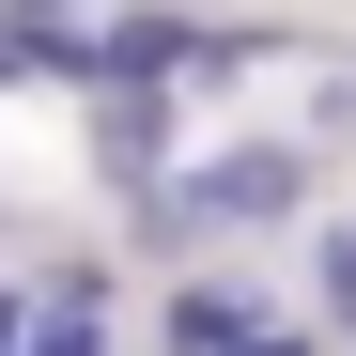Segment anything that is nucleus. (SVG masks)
<instances>
[{"instance_id":"f03ea898","label":"nucleus","mask_w":356,"mask_h":356,"mask_svg":"<svg viewBox=\"0 0 356 356\" xmlns=\"http://www.w3.org/2000/svg\"><path fill=\"white\" fill-rule=\"evenodd\" d=\"M248 325H264V310H248L232 279H202V294H170V356H232Z\"/></svg>"},{"instance_id":"20e7f679","label":"nucleus","mask_w":356,"mask_h":356,"mask_svg":"<svg viewBox=\"0 0 356 356\" xmlns=\"http://www.w3.org/2000/svg\"><path fill=\"white\" fill-rule=\"evenodd\" d=\"M232 356H325V341H294V325H248V341H232Z\"/></svg>"},{"instance_id":"7ed1b4c3","label":"nucleus","mask_w":356,"mask_h":356,"mask_svg":"<svg viewBox=\"0 0 356 356\" xmlns=\"http://www.w3.org/2000/svg\"><path fill=\"white\" fill-rule=\"evenodd\" d=\"M325 310L356 325V232H325Z\"/></svg>"},{"instance_id":"f257e3e1","label":"nucleus","mask_w":356,"mask_h":356,"mask_svg":"<svg viewBox=\"0 0 356 356\" xmlns=\"http://www.w3.org/2000/svg\"><path fill=\"white\" fill-rule=\"evenodd\" d=\"M294 202H310V155H279V140H248V155H217V170H186V186H170V217H186V232L294 217Z\"/></svg>"},{"instance_id":"423d86ee","label":"nucleus","mask_w":356,"mask_h":356,"mask_svg":"<svg viewBox=\"0 0 356 356\" xmlns=\"http://www.w3.org/2000/svg\"><path fill=\"white\" fill-rule=\"evenodd\" d=\"M341 124H356V108H341Z\"/></svg>"},{"instance_id":"39448f33","label":"nucleus","mask_w":356,"mask_h":356,"mask_svg":"<svg viewBox=\"0 0 356 356\" xmlns=\"http://www.w3.org/2000/svg\"><path fill=\"white\" fill-rule=\"evenodd\" d=\"M0 16H31V0H0Z\"/></svg>"}]
</instances>
